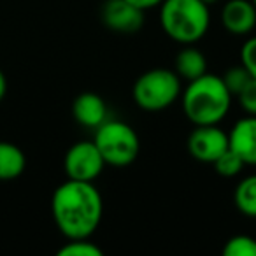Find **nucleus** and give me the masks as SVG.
Instances as JSON below:
<instances>
[{"instance_id":"nucleus-19","label":"nucleus","mask_w":256,"mask_h":256,"mask_svg":"<svg viewBox=\"0 0 256 256\" xmlns=\"http://www.w3.org/2000/svg\"><path fill=\"white\" fill-rule=\"evenodd\" d=\"M240 65L249 72L252 79H256V36L249 37L240 50Z\"/></svg>"},{"instance_id":"nucleus-13","label":"nucleus","mask_w":256,"mask_h":256,"mask_svg":"<svg viewBox=\"0 0 256 256\" xmlns=\"http://www.w3.org/2000/svg\"><path fill=\"white\" fill-rule=\"evenodd\" d=\"M26 156L16 144L0 140V181H11L25 172Z\"/></svg>"},{"instance_id":"nucleus-9","label":"nucleus","mask_w":256,"mask_h":256,"mask_svg":"<svg viewBox=\"0 0 256 256\" xmlns=\"http://www.w3.org/2000/svg\"><path fill=\"white\" fill-rule=\"evenodd\" d=\"M221 23L232 36H249L256 26V8L251 0H228L221 9Z\"/></svg>"},{"instance_id":"nucleus-14","label":"nucleus","mask_w":256,"mask_h":256,"mask_svg":"<svg viewBox=\"0 0 256 256\" xmlns=\"http://www.w3.org/2000/svg\"><path fill=\"white\" fill-rule=\"evenodd\" d=\"M234 202L238 212L248 218H256V174L248 176L237 184Z\"/></svg>"},{"instance_id":"nucleus-18","label":"nucleus","mask_w":256,"mask_h":256,"mask_svg":"<svg viewBox=\"0 0 256 256\" xmlns=\"http://www.w3.org/2000/svg\"><path fill=\"white\" fill-rule=\"evenodd\" d=\"M221 79H223V82L228 88V92L232 93V96H237L238 93L248 86V82L251 81L252 78L249 76V72L246 70L242 65H238V67L228 68V70L221 76Z\"/></svg>"},{"instance_id":"nucleus-2","label":"nucleus","mask_w":256,"mask_h":256,"mask_svg":"<svg viewBox=\"0 0 256 256\" xmlns=\"http://www.w3.org/2000/svg\"><path fill=\"white\" fill-rule=\"evenodd\" d=\"M181 106L184 116L195 126L220 124L232 107V93L220 76L206 72L188 81V86L181 92Z\"/></svg>"},{"instance_id":"nucleus-7","label":"nucleus","mask_w":256,"mask_h":256,"mask_svg":"<svg viewBox=\"0 0 256 256\" xmlns=\"http://www.w3.org/2000/svg\"><path fill=\"white\" fill-rule=\"evenodd\" d=\"M188 153L202 164H214L228 150V134L218 124H196L188 136Z\"/></svg>"},{"instance_id":"nucleus-17","label":"nucleus","mask_w":256,"mask_h":256,"mask_svg":"<svg viewBox=\"0 0 256 256\" xmlns=\"http://www.w3.org/2000/svg\"><path fill=\"white\" fill-rule=\"evenodd\" d=\"M58 256H104V251L90 238H72L58 249Z\"/></svg>"},{"instance_id":"nucleus-3","label":"nucleus","mask_w":256,"mask_h":256,"mask_svg":"<svg viewBox=\"0 0 256 256\" xmlns=\"http://www.w3.org/2000/svg\"><path fill=\"white\" fill-rule=\"evenodd\" d=\"M160 25L165 36L179 44H195L204 39L210 26L209 6L202 0H164Z\"/></svg>"},{"instance_id":"nucleus-11","label":"nucleus","mask_w":256,"mask_h":256,"mask_svg":"<svg viewBox=\"0 0 256 256\" xmlns=\"http://www.w3.org/2000/svg\"><path fill=\"white\" fill-rule=\"evenodd\" d=\"M72 116L81 126L96 128L107 120V106L100 95L84 92L74 98Z\"/></svg>"},{"instance_id":"nucleus-5","label":"nucleus","mask_w":256,"mask_h":256,"mask_svg":"<svg viewBox=\"0 0 256 256\" xmlns=\"http://www.w3.org/2000/svg\"><path fill=\"white\" fill-rule=\"evenodd\" d=\"M181 78L170 68H151L144 72L132 88L136 104L150 112L170 107L181 96Z\"/></svg>"},{"instance_id":"nucleus-20","label":"nucleus","mask_w":256,"mask_h":256,"mask_svg":"<svg viewBox=\"0 0 256 256\" xmlns=\"http://www.w3.org/2000/svg\"><path fill=\"white\" fill-rule=\"evenodd\" d=\"M238 106L242 107L246 114L256 116V79H251L244 90L237 95Z\"/></svg>"},{"instance_id":"nucleus-23","label":"nucleus","mask_w":256,"mask_h":256,"mask_svg":"<svg viewBox=\"0 0 256 256\" xmlns=\"http://www.w3.org/2000/svg\"><path fill=\"white\" fill-rule=\"evenodd\" d=\"M202 2H206L207 6H210V4H216V2H220V0H202Z\"/></svg>"},{"instance_id":"nucleus-24","label":"nucleus","mask_w":256,"mask_h":256,"mask_svg":"<svg viewBox=\"0 0 256 256\" xmlns=\"http://www.w3.org/2000/svg\"><path fill=\"white\" fill-rule=\"evenodd\" d=\"M251 2H252V4H254V8H256V0H251Z\"/></svg>"},{"instance_id":"nucleus-8","label":"nucleus","mask_w":256,"mask_h":256,"mask_svg":"<svg viewBox=\"0 0 256 256\" xmlns=\"http://www.w3.org/2000/svg\"><path fill=\"white\" fill-rule=\"evenodd\" d=\"M102 22L116 34H136L144 25V11L126 0H107L102 8Z\"/></svg>"},{"instance_id":"nucleus-15","label":"nucleus","mask_w":256,"mask_h":256,"mask_svg":"<svg viewBox=\"0 0 256 256\" xmlns=\"http://www.w3.org/2000/svg\"><path fill=\"white\" fill-rule=\"evenodd\" d=\"M212 165L218 174L223 176V178H235V176L240 174L242 168L246 167V164L240 160V156H238L235 151H232L230 146H228V150L224 151V153H221L220 156L216 158V162H214Z\"/></svg>"},{"instance_id":"nucleus-22","label":"nucleus","mask_w":256,"mask_h":256,"mask_svg":"<svg viewBox=\"0 0 256 256\" xmlns=\"http://www.w3.org/2000/svg\"><path fill=\"white\" fill-rule=\"evenodd\" d=\"M6 92H8V79H6L4 72L0 70V100L6 96Z\"/></svg>"},{"instance_id":"nucleus-12","label":"nucleus","mask_w":256,"mask_h":256,"mask_svg":"<svg viewBox=\"0 0 256 256\" xmlns=\"http://www.w3.org/2000/svg\"><path fill=\"white\" fill-rule=\"evenodd\" d=\"M207 72V60L206 54L200 50L188 44L182 48L176 56V74L184 81H193Z\"/></svg>"},{"instance_id":"nucleus-10","label":"nucleus","mask_w":256,"mask_h":256,"mask_svg":"<svg viewBox=\"0 0 256 256\" xmlns=\"http://www.w3.org/2000/svg\"><path fill=\"white\" fill-rule=\"evenodd\" d=\"M228 146L246 165L256 167V116H244L232 126Z\"/></svg>"},{"instance_id":"nucleus-1","label":"nucleus","mask_w":256,"mask_h":256,"mask_svg":"<svg viewBox=\"0 0 256 256\" xmlns=\"http://www.w3.org/2000/svg\"><path fill=\"white\" fill-rule=\"evenodd\" d=\"M51 212L56 228L68 240L90 238L102 221L104 200L93 182L67 179L54 190Z\"/></svg>"},{"instance_id":"nucleus-6","label":"nucleus","mask_w":256,"mask_h":256,"mask_svg":"<svg viewBox=\"0 0 256 256\" xmlns=\"http://www.w3.org/2000/svg\"><path fill=\"white\" fill-rule=\"evenodd\" d=\"M106 162L93 140H79L68 148L64 168L68 179L93 182L104 172Z\"/></svg>"},{"instance_id":"nucleus-21","label":"nucleus","mask_w":256,"mask_h":256,"mask_svg":"<svg viewBox=\"0 0 256 256\" xmlns=\"http://www.w3.org/2000/svg\"><path fill=\"white\" fill-rule=\"evenodd\" d=\"M126 2H130V4L136 6V8L142 9V11H148V9L158 8V6H160L164 0H126Z\"/></svg>"},{"instance_id":"nucleus-4","label":"nucleus","mask_w":256,"mask_h":256,"mask_svg":"<svg viewBox=\"0 0 256 256\" xmlns=\"http://www.w3.org/2000/svg\"><path fill=\"white\" fill-rule=\"evenodd\" d=\"M93 142L96 144L106 165L128 167L137 160L140 140L137 132L124 121L106 120L95 128Z\"/></svg>"},{"instance_id":"nucleus-16","label":"nucleus","mask_w":256,"mask_h":256,"mask_svg":"<svg viewBox=\"0 0 256 256\" xmlns=\"http://www.w3.org/2000/svg\"><path fill=\"white\" fill-rule=\"evenodd\" d=\"M223 256H256V238L234 235L223 246Z\"/></svg>"}]
</instances>
